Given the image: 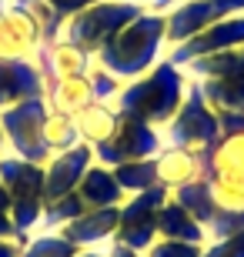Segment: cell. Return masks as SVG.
I'll return each instance as SVG.
<instances>
[{
  "label": "cell",
  "mask_w": 244,
  "mask_h": 257,
  "mask_svg": "<svg viewBox=\"0 0 244 257\" xmlns=\"http://www.w3.org/2000/svg\"><path fill=\"white\" fill-rule=\"evenodd\" d=\"M168 50H171L168 17L157 14V10H144L141 17L134 24H127L94 60L104 70H111L117 80L127 84V80L144 77L150 67H157L160 60L168 57Z\"/></svg>",
  "instance_id": "obj_1"
},
{
  "label": "cell",
  "mask_w": 244,
  "mask_h": 257,
  "mask_svg": "<svg viewBox=\"0 0 244 257\" xmlns=\"http://www.w3.org/2000/svg\"><path fill=\"white\" fill-rule=\"evenodd\" d=\"M184 94H188V74L164 57L157 67H150L144 77L127 80L121 87L117 100H114V107H117V114H131V117H137V120H144V124L160 131L171 117L178 114Z\"/></svg>",
  "instance_id": "obj_2"
},
{
  "label": "cell",
  "mask_w": 244,
  "mask_h": 257,
  "mask_svg": "<svg viewBox=\"0 0 244 257\" xmlns=\"http://www.w3.org/2000/svg\"><path fill=\"white\" fill-rule=\"evenodd\" d=\"M144 10H147L144 0H97V4L84 7L80 14H74L67 20L60 37H67L80 50H87L91 57H97L127 24H134L141 17Z\"/></svg>",
  "instance_id": "obj_3"
},
{
  "label": "cell",
  "mask_w": 244,
  "mask_h": 257,
  "mask_svg": "<svg viewBox=\"0 0 244 257\" xmlns=\"http://www.w3.org/2000/svg\"><path fill=\"white\" fill-rule=\"evenodd\" d=\"M0 184L10 197V217H14L17 234L30 237V230L40 227V214H44V167L14 157V154H4Z\"/></svg>",
  "instance_id": "obj_4"
},
{
  "label": "cell",
  "mask_w": 244,
  "mask_h": 257,
  "mask_svg": "<svg viewBox=\"0 0 244 257\" xmlns=\"http://www.w3.org/2000/svg\"><path fill=\"white\" fill-rule=\"evenodd\" d=\"M160 134H164L168 147H184V151H194V154H207L217 144V137H221V117L207 107L197 80L188 77V94L181 100L178 114L160 127Z\"/></svg>",
  "instance_id": "obj_5"
},
{
  "label": "cell",
  "mask_w": 244,
  "mask_h": 257,
  "mask_svg": "<svg viewBox=\"0 0 244 257\" xmlns=\"http://www.w3.org/2000/svg\"><path fill=\"white\" fill-rule=\"evenodd\" d=\"M47 114L50 107L44 97H30V100H20V104L0 110V131H4V141H7V154L44 167L50 161L47 141H44Z\"/></svg>",
  "instance_id": "obj_6"
},
{
  "label": "cell",
  "mask_w": 244,
  "mask_h": 257,
  "mask_svg": "<svg viewBox=\"0 0 244 257\" xmlns=\"http://www.w3.org/2000/svg\"><path fill=\"white\" fill-rule=\"evenodd\" d=\"M168 197L171 191L164 184L141 194H131L121 204V220H117V230H114V244H124V247L144 254L157 240V217H160V207L168 204Z\"/></svg>",
  "instance_id": "obj_7"
},
{
  "label": "cell",
  "mask_w": 244,
  "mask_h": 257,
  "mask_svg": "<svg viewBox=\"0 0 244 257\" xmlns=\"http://www.w3.org/2000/svg\"><path fill=\"white\" fill-rule=\"evenodd\" d=\"M164 147V134L157 127L144 124L131 114L117 117V127L101 147H94V161L104 167H121L131 161H144V157H157Z\"/></svg>",
  "instance_id": "obj_8"
},
{
  "label": "cell",
  "mask_w": 244,
  "mask_h": 257,
  "mask_svg": "<svg viewBox=\"0 0 244 257\" xmlns=\"http://www.w3.org/2000/svg\"><path fill=\"white\" fill-rule=\"evenodd\" d=\"M221 137L204 154V177L244 194V114H217Z\"/></svg>",
  "instance_id": "obj_9"
},
{
  "label": "cell",
  "mask_w": 244,
  "mask_h": 257,
  "mask_svg": "<svg viewBox=\"0 0 244 257\" xmlns=\"http://www.w3.org/2000/svg\"><path fill=\"white\" fill-rule=\"evenodd\" d=\"M231 14H244V10H237L234 0H184L164 14L168 17V44L178 47V44L197 37L201 30H207L211 24L231 17Z\"/></svg>",
  "instance_id": "obj_10"
},
{
  "label": "cell",
  "mask_w": 244,
  "mask_h": 257,
  "mask_svg": "<svg viewBox=\"0 0 244 257\" xmlns=\"http://www.w3.org/2000/svg\"><path fill=\"white\" fill-rule=\"evenodd\" d=\"M244 47V14H231V17L211 24L207 30H201L197 37L184 40L178 47L168 50V60L178 67H188L191 60L207 57V54H221V50H241Z\"/></svg>",
  "instance_id": "obj_11"
},
{
  "label": "cell",
  "mask_w": 244,
  "mask_h": 257,
  "mask_svg": "<svg viewBox=\"0 0 244 257\" xmlns=\"http://www.w3.org/2000/svg\"><path fill=\"white\" fill-rule=\"evenodd\" d=\"M91 164H94V147L84 141L77 144V147H70V151L54 154L44 164V204L74 194L80 187V177L87 174Z\"/></svg>",
  "instance_id": "obj_12"
},
{
  "label": "cell",
  "mask_w": 244,
  "mask_h": 257,
  "mask_svg": "<svg viewBox=\"0 0 244 257\" xmlns=\"http://www.w3.org/2000/svg\"><path fill=\"white\" fill-rule=\"evenodd\" d=\"M40 44H44L40 27L7 0V7L0 14V60H34Z\"/></svg>",
  "instance_id": "obj_13"
},
{
  "label": "cell",
  "mask_w": 244,
  "mask_h": 257,
  "mask_svg": "<svg viewBox=\"0 0 244 257\" xmlns=\"http://www.w3.org/2000/svg\"><path fill=\"white\" fill-rule=\"evenodd\" d=\"M34 64L50 84V80H64V77H84L94 64V57L77 44H70L67 37H57L50 44H40V50L34 54Z\"/></svg>",
  "instance_id": "obj_14"
},
{
  "label": "cell",
  "mask_w": 244,
  "mask_h": 257,
  "mask_svg": "<svg viewBox=\"0 0 244 257\" xmlns=\"http://www.w3.org/2000/svg\"><path fill=\"white\" fill-rule=\"evenodd\" d=\"M47 94V80L34 60H0V110Z\"/></svg>",
  "instance_id": "obj_15"
},
{
  "label": "cell",
  "mask_w": 244,
  "mask_h": 257,
  "mask_svg": "<svg viewBox=\"0 0 244 257\" xmlns=\"http://www.w3.org/2000/svg\"><path fill=\"white\" fill-rule=\"evenodd\" d=\"M117 220H121V207H91V210H84L80 217H74L70 224H64L60 234H64L77 250L101 247V244H111L114 240Z\"/></svg>",
  "instance_id": "obj_16"
},
{
  "label": "cell",
  "mask_w": 244,
  "mask_h": 257,
  "mask_svg": "<svg viewBox=\"0 0 244 257\" xmlns=\"http://www.w3.org/2000/svg\"><path fill=\"white\" fill-rule=\"evenodd\" d=\"M154 161H157V184H164L168 191H178L184 184L204 177V154L184 151V147H168L164 144Z\"/></svg>",
  "instance_id": "obj_17"
},
{
  "label": "cell",
  "mask_w": 244,
  "mask_h": 257,
  "mask_svg": "<svg viewBox=\"0 0 244 257\" xmlns=\"http://www.w3.org/2000/svg\"><path fill=\"white\" fill-rule=\"evenodd\" d=\"M77 197L84 200V207L91 210V207H121L124 200H127V194H124V187L117 184L111 167H104V164L94 161L87 167V174L80 177Z\"/></svg>",
  "instance_id": "obj_18"
},
{
  "label": "cell",
  "mask_w": 244,
  "mask_h": 257,
  "mask_svg": "<svg viewBox=\"0 0 244 257\" xmlns=\"http://www.w3.org/2000/svg\"><path fill=\"white\" fill-rule=\"evenodd\" d=\"M197 87L214 114H244V70L224 77H204L197 80Z\"/></svg>",
  "instance_id": "obj_19"
},
{
  "label": "cell",
  "mask_w": 244,
  "mask_h": 257,
  "mask_svg": "<svg viewBox=\"0 0 244 257\" xmlns=\"http://www.w3.org/2000/svg\"><path fill=\"white\" fill-rule=\"evenodd\" d=\"M44 100H47V107L54 114L77 117L87 104H94V90L87 84V74L84 77H64V80H50L47 84Z\"/></svg>",
  "instance_id": "obj_20"
},
{
  "label": "cell",
  "mask_w": 244,
  "mask_h": 257,
  "mask_svg": "<svg viewBox=\"0 0 244 257\" xmlns=\"http://www.w3.org/2000/svg\"><path fill=\"white\" fill-rule=\"evenodd\" d=\"M157 237H164V240H184V244H207L204 227H201V224H197V220L191 217V214L181 207L174 197H168V204L160 207Z\"/></svg>",
  "instance_id": "obj_21"
},
{
  "label": "cell",
  "mask_w": 244,
  "mask_h": 257,
  "mask_svg": "<svg viewBox=\"0 0 244 257\" xmlns=\"http://www.w3.org/2000/svg\"><path fill=\"white\" fill-rule=\"evenodd\" d=\"M117 117H121V114H117V107H114V104H101V100H94V104H87L84 110L74 117V124H77L80 141L91 144V147H101V144L114 134Z\"/></svg>",
  "instance_id": "obj_22"
},
{
  "label": "cell",
  "mask_w": 244,
  "mask_h": 257,
  "mask_svg": "<svg viewBox=\"0 0 244 257\" xmlns=\"http://www.w3.org/2000/svg\"><path fill=\"white\" fill-rule=\"evenodd\" d=\"M171 197L178 200L201 227H204L207 220H211V214H214V187H211L207 177L191 181V184H184V187H178V191H171Z\"/></svg>",
  "instance_id": "obj_23"
},
{
  "label": "cell",
  "mask_w": 244,
  "mask_h": 257,
  "mask_svg": "<svg viewBox=\"0 0 244 257\" xmlns=\"http://www.w3.org/2000/svg\"><path fill=\"white\" fill-rule=\"evenodd\" d=\"M117 184L124 187V194H141L157 187V161L154 157H144V161H131V164H121V167H111Z\"/></svg>",
  "instance_id": "obj_24"
},
{
  "label": "cell",
  "mask_w": 244,
  "mask_h": 257,
  "mask_svg": "<svg viewBox=\"0 0 244 257\" xmlns=\"http://www.w3.org/2000/svg\"><path fill=\"white\" fill-rule=\"evenodd\" d=\"M14 7H20L24 14H27L34 24L40 27V37H44V44H50V40H57L60 34H64V24L67 20L57 14L54 7H50L47 0H10Z\"/></svg>",
  "instance_id": "obj_25"
},
{
  "label": "cell",
  "mask_w": 244,
  "mask_h": 257,
  "mask_svg": "<svg viewBox=\"0 0 244 257\" xmlns=\"http://www.w3.org/2000/svg\"><path fill=\"white\" fill-rule=\"evenodd\" d=\"M44 141H47L50 157H54V154H60V151L77 147V144H80V134H77L74 117L54 114V110H50V114H47V124H44Z\"/></svg>",
  "instance_id": "obj_26"
},
{
  "label": "cell",
  "mask_w": 244,
  "mask_h": 257,
  "mask_svg": "<svg viewBox=\"0 0 244 257\" xmlns=\"http://www.w3.org/2000/svg\"><path fill=\"white\" fill-rule=\"evenodd\" d=\"M84 210L87 207H84V200L77 197V191L67 194V197H57V200H50V204H44L40 227H44V230H60L64 224H70L74 217H80Z\"/></svg>",
  "instance_id": "obj_27"
},
{
  "label": "cell",
  "mask_w": 244,
  "mask_h": 257,
  "mask_svg": "<svg viewBox=\"0 0 244 257\" xmlns=\"http://www.w3.org/2000/svg\"><path fill=\"white\" fill-rule=\"evenodd\" d=\"M74 254H77V247L60 230H44V234H30L20 257H74Z\"/></svg>",
  "instance_id": "obj_28"
},
{
  "label": "cell",
  "mask_w": 244,
  "mask_h": 257,
  "mask_svg": "<svg viewBox=\"0 0 244 257\" xmlns=\"http://www.w3.org/2000/svg\"><path fill=\"white\" fill-rule=\"evenodd\" d=\"M87 84H91V90H94V100H101V104H114L117 94H121V87H124V80H117L111 70H104V67L94 60L91 70H87Z\"/></svg>",
  "instance_id": "obj_29"
},
{
  "label": "cell",
  "mask_w": 244,
  "mask_h": 257,
  "mask_svg": "<svg viewBox=\"0 0 244 257\" xmlns=\"http://www.w3.org/2000/svg\"><path fill=\"white\" fill-rule=\"evenodd\" d=\"M204 254V244H184V240H164L157 237L144 250V257H201Z\"/></svg>",
  "instance_id": "obj_30"
},
{
  "label": "cell",
  "mask_w": 244,
  "mask_h": 257,
  "mask_svg": "<svg viewBox=\"0 0 244 257\" xmlns=\"http://www.w3.org/2000/svg\"><path fill=\"white\" fill-rule=\"evenodd\" d=\"M201 257H244V230L224 240H207Z\"/></svg>",
  "instance_id": "obj_31"
},
{
  "label": "cell",
  "mask_w": 244,
  "mask_h": 257,
  "mask_svg": "<svg viewBox=\"0 0 244 257\" xmlns=\"http://www.w3.org/2000/svg\"><path fill=\"white\" fill-rule=\"evenodd\" d=\"M0 237H14V240H24V244L30 240V237H24V234H17V227H14V217H10V197H7V191H4V184H0Z\"/></svg>",
  "instance_id": "obj_32"
},
{
  "label": "cell",
  "mask_w": 244,
  "mask_h": 257,
  "mask_svg": "<svg viewBox=\"0 0 244 257\" xmlns=\"http://www.w3.org/2000/svg\"><path fill=\"white\" fill-rule=\"evenodd\" d=\"M47 4H50V7H54L64 20H70L74 14H80L84 7H91V4H97V0H47Z\"/></svg>",
  "instance_id": "obj_33"
},
{
  "label": "cell",
  "mask_w": 244,
  "mask_h": 257,
  "mask_svg": "<svg viewBox=\"0 0 244 257\" xmlns=\"http://www.w3.org/2000/svg\"><path fill=\"white\" fill-rule=\"evenodd\" d=\"M24 240H14V237H0V257H20L24 254Z\"/></svg>",
  "instance_id": "obj_34"
},
{
  "label": "cell",
  "mask_w": 244,
  "mask_h": 257,
  "mask_svg": "<svg viewBox=\"0 0 244 257\" xmlns=\"http://www.w3.org/2000/svg\"><path fill=\"white\" fill-rule=\"evenodd\" d=\"M107 257H144V254H137V250H131V247H124V244H107V250H104Z\"/></svg>",
  "instance_id": "obj_35"
},
{
  "label": "cell",
  "mask_w": 244,
  "mask_h": 257,
  "mask_svg": "<svg viewBox=\"0 0 244 257\" xmlns=\"http://www.w3.org/2000/svg\"><path fill=\"white\" fill-rule=\"evenodd\" d=\"M147 4V10H157V14H168L171 7H178V4H184V0H144Z\"/></svg>",
  "instance_id": "obj_36"
},
{
  "label": "cell",
  "mask_w": 244,
  "mask_h": 257,
  "mask_svg": "<svg viewBox=\"0 0 244 257\" xmlns=\"http://www.w3.org/2000/svg\"><path fill=\"white\" fill-rule=\"evenodd\" d=\"M74 257H107L104 250H97V247H84V250H77Z\"/></svg>",
  "instance_id": "obj_37"
},
{
  "label": "cell",
  "mask_w": 244,
  "mask_h": 257,
  "mask_svg": "<svg viewBox=\"0 0 244 257\" xmlns=\"http://www.w3.org/2000/svg\"><path fill=\"white\" fill-rule=\"evenodd\" d=\"M7 154V141H4V131H0V157Z\"/></svg>",
  "instance_id": "obj_38"
},
{
  "label": "cell",
  "mask_w": 244,
  "mask_h": 257,
  "mask_svg": "<svg viewBox=\"0 0 244 257\" xmlns=\"http://www.w3.org/2000/svg\"><path fill=\"white\" fill-rule=\"evenodd\" d=\"M234 4H237V10H244V0H234Z\"/></svg>",
  "instance_id": "obj_39"
},
{
  "label": "cell",
  "mask_w": 244,
  "mask_h": 257,
  "mask_svg": "<svg viewBox=\"0 0 244 257\" xmlns=\"http://www.w3.org/2000/svg\"><path fill=\"white\" fill-rule=\"evenodd\" d=\"M4 7H7V0H0V14H4Z\"/></svg>",
  "instance_id": "obj_40"
},
{
  "label": "cell",
  "mask_w": 244,
  "mask_h": 257,
  "mask_svg": "<svg viewBox=\"0 0 244 257\" xmlns=\"http://www.w3.org/2000/svg\"><path fill=\"white\" fill-rule=\"evenodd\" d=\"M241 54H244V47H241Z\"/></svg>",
  "instance_id": "obj_41"
}]
</instances>
